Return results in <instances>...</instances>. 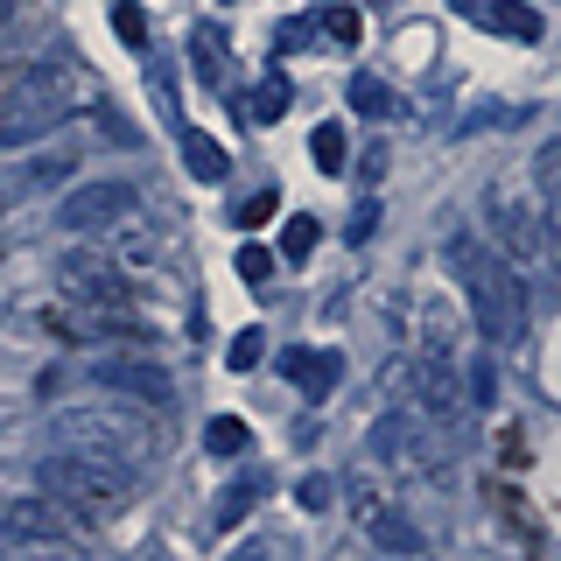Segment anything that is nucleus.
<instances>
[{"mask_svg": "<svg viewBox=\"0 0 561 561\" xmlns=\"http://www.w3.org/2000/svg\"><path fill=\"white\" fill-rule=\"evenodd\" d=\"M449 267H456V280H463V295H470L478 330H484L491 344L513 351L526 337V280H519V260L491 253V245L470 239V232H449Z\"/></svg>", "mask_w": 561, "mask_h": 561, "instance_id": "1", "label": "nucleus"}, {"mask_svg": "<svg viewBox=\"0 0 561 561\" xmlns=\"http://www.w3.org/2000/svg\"><path fill=\"white\" fill-rule=\"evenodd\" d=\"M35 484H43L64 513H84V519H119L134 505V470L127 463H113V456H99V449H70V443L35 463Z\"/></svg>", "mask_w": 561, "mask_h": 561, "instance_id": "2", "label": "nucleus"}, {"mask_svg": "<svg viewBox=\"0 0 561 561\" xmlns=\"http://www.w3.org/2000/svg\"><path fill=\"white\" fill-rule=\"evenodd\" d=\"M57 443L70 449H99V456H113V463H154L162 456V428H154L148 414H134V408H119V400H99V408H64L57 414Z\"/></svg>", "mask_w": 561, "mask_h": 561, "instance_id": "3", "label": "nucleus"}, {"mask_svg": "<svg viewBox=\"0 0 561 561\" xmlns=\"http://www.w3.org/2000/svg\"><path fill=\"white\" fill-rule=\"evenodd\" d=\"M64 99H70V70H64V64H28V70H14L8 92H0V140L49 127V119L64 113Z\"/></svg>", "mask_w": 561, "mask_h": 561, "instance_id": "4", "label": "nucleus"}, {"mask_svg": "<svg viewBox=\"0 0 561 561\" xmlns=\"http://www.w3.org/2000/svg\"><path fill=\"white\" fill-rule=\"evenodd\" d=\"M57 548H78V526L64 519V505H49V491L0 513V554H57Z\"/></svg>", "mask_w": 561, "mask_h": 561, "instance_id": "5", "label": "nucleus"}, {"mask_svg": "<svg viewBox=\"0 0 561 561\" xmlns=\"http://www.w3.org/2000/svg\"><path fill=\"white\" fill-rule=\"evenodd\" d=\"M134 183H119V175H99V183H78L70 197L57 204V225L64 232H113V225H127L134 218Z\"/></svg>", "mask_w": 561, "mask_h": 561, "instance_id": "6", "label": "nucleus"}, {"mask_svg": "<svg viewBox=\"0 0 561 561\" xmlns=\"http://www.w3.org/2000/svg\"><path fill=\"white\" fill-rule=\"evenodd\" d=\"M57 280H64V295H78V302H92V309H127V280H119V260H105V253H57Z\"/></svg>", "mask_w": 561, "mask_h": 561, "instance_id": "7", "label": "nucleus"}, {"mask_svg": "<svg viewBox=\"0 0 561 561\" xmlns=\"http://www.w3.org/2000/svg\"><path fill=\"white\" fill-rule=\"evenodd\" d=\"M484 225H491V239L505 245V260H534L540 253V210H526L513 190H499V183L484 190Z\"/></svg>", "mask_w": 561, "mask_h": 561, "instance_id": "8", "label": "nucleus"}, {"mask_svg": "<svg viewBox=\"0 0 561 561\" xmlns=\"http://www.w3.org/2000/svg\"><path fill=\"white\" fill-rule=\"evenodd\" d=\"M92 386L127 393V400H140V408H169V400H175V379L162 373V365H140V358H99L92 365Z\"/></svg>", "mask_w": 561, "mask_h": 561, "instance_id": "9", "label": "nucleus"}, {"mask_svg": "<svg viewBox=\"0 0 561 561\" xmlns=\"http://www.w3.org/2000/svg\"><path fill=\"white\" fill-rule=\"evenodd\" d=\"M414 400H421V408H428L435 421H463L470 393L456 386V373L443 365V351H421V365H414Z\"/></svg>", "mask_w": 561, "mask_h": 561, "instance_id": "10", "label": "nucleus"}, {"mask_svg": "<svg viewBox=\"0 0 561 561\" xmlns=\"http://www.w3.org/2000/svg\"><path fill=\"white\" fill-rule=\"evenodd\" d=\"M280 373L302 386L309 400H330V393H337V379H344V358H337V351H309V344H295V351H280Z\"/></svg>", "mask_w": 561, "mask_h": 561, "instance_id": "11", "label": "nucleus"}, {"mask_svg": "<svg viewBox=\"0 0 561 561\" xmlns=\"http://www.w3.org/2000/svg\"><path fill=\"white\" fill-rule=\"evenodd\" d=\"M456 14H470V22L513 35V43H540V14L526 8V0H456Z\"/></svg>", "mask_w": 561, "mask_h": 561, "instance_id": "12", "label": "nucleus"}, {"mask_svg": "<svg viewBox=\"0 0 561 561\" xmlns=\"http://www.w3.org/2000/svg\"><path fill=\"white\" fill-rule=\"evenodd\" d=\"M183 169L197 175V183H225V175H232V154H225V140H218V134L183 127Z\"/></svg>", "mask_w": 561, "mask_h": 561, "instance_id": "13", "label": "nucleus"}, {"mask_svg": "<svg viewBox=\"0 0 561 561\" xmlns=\"http://www.w3.org/2000/svg\"><path fill=\"white\" fill-rule=\"evenodd\" d=\"M190 57H197V84H204V92H225V28L218 22L190 28Z\"/></svg>", "mask_w": 561, "mask_h": 561, "instance_id": "14", "label": "nucleus"}, {"mask_svg": "<svg viewBox=\"0 0 561 561\" xmlns=\"http://www.w3.org/2000/svg\"><path fill=\"white\" fill-rule=\"evenodd\" d=\"M288 105H295V84L274 70L267 84H253V92H245V119H253V127H274V119L288 113Z\"/></svg>", "mask_w": 561, "mask_h": 561, "instance_id": "15", "label": "nucleus"}, {"mask_svg": "<svg viewBox=\"0 0 561 561\" xmlns=\"http://www.w3.org/2000/svg\"><path fill=\"white\" fill-rule=\"evenodd\" d=\"M351 113H365V119H393V113H400L393 84L373 78V70H358V78H351Z\"/></svg>", "mask_w": 561, "mask_h": 561, "instance_id": "16", "label": "nucleus"}, {"mask_svg": "<svg viewBox=\"0 0 561 561\" xmlns=\"http://www.w3.org/2000/svg\"><path fill=\"white\" fill-rule=\"evenodd\" d=\"M365 526H373L379 548H400V554H421V548H428V534H421L414 519H400V513H373Z\"/></svg>", "mask_w": 561, "mask_h": 561, "instance_id": "17", "label": "nucleus"}, {"mask_svg": "<svg viewBox=\"0 0 561 561\" xmlns=\"http://www.w3.org/2000/svg\"><path fill=\"white\" fill-rule=\"evenodd\" d=\"M204 449L210 456H245L253 449V428H245L239 414H218V421H204Z\"/></svg>", "mask_w": 561, "mask_h": 561, "instance_id": "18", "label": "nucleus"}, {"mask_svg": "<svg viewBox=\"0 0 561 561\" xmlns=\"http://www.w3.org/2000/svg\"><path fill=\"white\" fill-rule=\"evenodd\" d=\"M316 239H323V225H316L309 210H295V218L280 225V260H288V267H302V260L316 253Z\"/></svg>", "mask_w": 561, "mask_h": 561, "instance_id": "19", "label": "nucleus"}, {"mask_svg": "<svg viewBox=\"0 0 561 561\" xmlns=\"http://www.w3.org/2000/svg\"><path fill=\"white\" fill-rule=\"evenodd\" d=\"M309 154H316V169H323V175H337V169L351 162V140H344L337 119H323V127L309 134Z\"/></svg>", "mask_w": 561, "mask_h": 561, "instance_id": "20", "label": "nucleus"}, {"mask_svg": "<svg viewBox=\"0 0 561 561\" xmlns=\"http://www.w3.org/2000/svg\"><path fill=\"white\" fill-rule=\"evenodd\" d=\"M274 267H280V260L267 253V245H253V239L239 245V280H245V288H267V280H274Z\"/></svg>", "mask_w": 561, "mask_h": 561, "instance_id": "21", "label": "nucleus"}, {"mask_svg": "<svg viewBox=\"0 0 561 561\" xmlns=\"http://www.w3.org/2000/svg\"><path fill=\"white\" fill-rule=\"evenodd\" d=\"M113 35H119L127 49H148V14H140L134 0H113Z\"/></svg>", "mask_w": 561, "mask_h": 561, "instance_id": "22", "label": "nucleus"}, {"mask_svg": "<svg viewBox=\"0 0 561 561\" xmlns=\"http://www.w3.org/2000/svg\"><path fill=\"white\" fill-rule=\"evenodd\" d=\"M260 358H267V330H239L232 351H225V365H232V373H253Z\"/></svg>", "mask_w": 561, "mask_h": 561, "instance_id": "23", "label": "nucleus"}, {"mask_svg": "<svg viewBox=\"0 0 561 561\" xmlns=\"http://www.w3.org/2000/svg\"><path fill=\"white\" fill-rule=\"evenodd\" d=\"M295 499H302L309 513H330V499H337V478H323V470H316V478L295 484Z\"/></svg>", "mask_w": 561, "mask_h": 561, "instance_id": "24", "label": "nucleus"}, {"mask_svg": "<svg viewBox=\"0 0 561 561\" xmlns=\"http://www.w3.org/2000/svg\"><path fill=\"white\" fill-rule=\"evenodd\" d=\"M323 28L337 35L344 49H358V35H365V22H358V8H330V14H323Z\"/></svg>", "mask_w": 561, "mask_h": 561, "instance_id": "25", "label": "nucleus"}, {"mask_svg": "<svg viewBox=\"0 0 561 561\" xmlns=\"http://www.w3.org/2000/svg\"><path fill=\"white\" fill-rule=\"evenodd\" d=\"M540 253H548V260H561V197H548V204H540Z\"/></svg>", "mask_w": 561, "mask_h": 561, "instance_id": "26", "label": "nucleus"}, {"mask_svg": "<svg viewBox=\"0 0 561 561\" xmlns=\"http://www.w3.org/2000/svg\"><path fill=\"white\" fill-rule=\"evenodd\" d=\"M373 232H379V204H373V197H365L358 210H351V225H344V239H351V245H365V239H373Z\"/></svg>", "mask_w": 561, "mask_h": 561, "instance_id": "27", "label": "nucleus"}, {"mask_svg": "<svg viewBox=\"0 0 561 561\" xmlns=\"http://www.w3.org/2000/svg\"><path fill=\"white\" fill-rule=\"evenodd\" d=\"M274 210H280V197H274V190H260V197H245V204H239V225L253 232V225H267V218H274Z\"/></svg>", "mask_w": 561, "mask_h": 561, "instance_id": "28", "label": "nucleus"}, {"mask_svg": "<svg viewBox=\"0 0 561 561\" xmlns=\"http://www.w3.org/2000/svg\"><path fill=\"white\" fill-rule=\"evenodd\" d=\"M491 386H499V373H491V358L470 365V408H491Z\"/></svg>", "mask_w": 561, "mask_h": 561, "instance_id": "29", "label": "nucleus"}, {"mask_svg": "<svg viewBox=\"0 0 561 561\" xmlns=\"http://www.w3.org/2000/svg\"><path fill=\"white\" fill-rule=\"evenodd\" d=\"M245 505H253V484L225 491V499H218V526H239V519H245Z\"/></svg>", "mask_w": 561, "mask_h": 561, "instance_id": "30", "label": "nucleus"}, {"mask_svg": "<svg viewBox=\"0 0 561 561\" xmlns=\"http://www.w3.org/2000/svg\"><path fill=\"white\" fill-rule=\"evenodd\" d=\"M119 253H127V260H154V232H127V239H119Z\"/></svg>", "mask_w": 561, "mask_h": 561, "instance_id": "31", "label": "nucleus"}, {"mask_svg": "<svg viewBox=\"0 0 561 561\" xmlns=\"http://www.w3.org/2000/svg\"><path fill=\"white\" fill-rule=\"evenodd\" d=\"M14 28H22V0H0V43H8Z\"/></svg>", "mask_w": 561, "mask_h": 561, "instance_id": "32", "label": "nucleus"}, {"mask_svg": "<svg viewBox=\"0 0 561 561\" xmlns=\"http://www.w3.org/2000/svg\"><path fill=\"white\" fill-rule=\"evenodd\" d=\"M309 35H316V22H288V28H280V43H288V49H302Z\"/></svg>", "mask_w": 561, "mask_h": 561, "instance_id": "33", "label": "nucleus"}, {"mask_svg": "<svg viewBox=\"0 0 561 561\" xmlns=\"http://www.w3.org/2000/svg\"><path fill=\"white\" fill-rule=\"evenodd\" d=\"M8 78H14V70H0V92H8Z\"/></svg>", "mask_w": 561, "mask_h": 561, "instance_id": "34", "label": "nucleus"}]
</instances>
